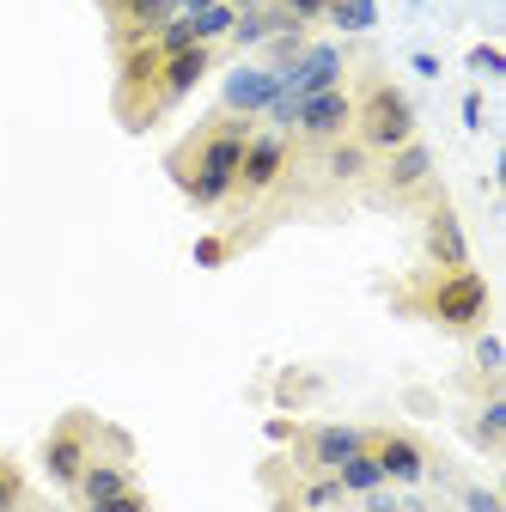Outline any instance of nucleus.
Masks as SVG:
<instances>
[{"instance_id": "nucleus-1", "label": "nucleus", "mask_w": 506, "mask_h": 512, "mask_svg": "<svg viewBox=\"0 0 506 512\" xmlns=\"http://www.w3.org/2000/svg\"><path fill=\"white\" fill-rule=\"evenodd\" d=\"M250 135H257V122H250V116L208 110V116L165 153V171H171V183H177V196L196 208V214H220V208H226Z\"/></svg>"}, {"instance_id": "nucleus-2", "label": "nucleus", "mask_w": 506, "mask_h": 512, "mask_svg": "<svg viewBox=\"0 0 506 512\" xmlns=\"http://www.w3.org/2000/svg\"><path fill=\"white\" fill-rule=\"evenodd\" d=\"M391 305L446 336H476V330H488L494 293H488V275L476 263H464V269H421L415 281H403V293Z\"/></svg>"}, {"instance_id": "nucleus-3", "label": "nucleus", "mask_w": 506, "mask_h": 512, "mask_svg": "<svg viewBox=\"0 0 506 512\" xmlns=\"http://www.w3.org/2000/svg\"><path fill=\"white\" fill-rule=\"evenodd\" d=\"M354 141L372 153V159H385L409 141H421V116L409 104V92L385 74H366L360 92H354Z\"/></svg>"}, {"instance_id": "nucleus-4", "label": "nucleus", "mask_w": 506, "mask_h": 512, "mask_svg": "<svg viewBox=\"0 0 506 512\" xmlns=\"http://www.w3.org/2000/svg\"><path fill=\"white\" fill-rule=\"evenodd\" d=\"M293 159H299V147H293V135H281V128H263L257 122V135L244 141V159H238V177H232V196H226V208H263L275 189L293 177Z\"/></svg>"}, {"instance_id": "nucleus-5", "label": "nucleus", "mask_w": 506, "mask_h": 512, "mask_svg": "<svg viewBox=\"0 0 506 512\" xmlns=\"http://www.w3.org/2000/svg\"><path fill=\"white\" fill-rule=\"evenodd\" d=\"M98 433H104V421H98L92 409H61V415H55V427H49L43 445H37V464H43L49 488L74 494L80 470H86L92 452H98Z\"/></svg>"}, {"instance_id": "nucleus-6", "label": "nucleus", "mask_w": 506, "mask_h": 512, "mask_svg": "<svg viewBox=\"0 0 506 512\" xmlns=\"http://www.w3.org/2000/svg\"><path fill=\"white\" fill-rule=\"evenodd\" d=\"M372 183H378V196H385L391 208H427L433 196H446L427 141H409V147H397L385 159H372Z\"/></svg>"}, {"instance_id": "nucleus-7", "label": "nucleus", "mask_w": 506, "mask_h": 512, "mask_svg": "<svg viewBox=\"0 0 506 512\" xmlns=\"http://www.w3.org/2000/svg\"><path fill=\"white\" fill-rule=\"evenodd\" d=\"M366 445V427L354 421H299L293 439H287V470L299 476H330L342 458H354Z\"/></svg>"}, {"instance_id": "nucleus-8", "label": "nucleus", "mask_w": 506, "mask_h": 512, "mask_svg": "<svg viewBox=\"0 0 506 512\" xmlns=\"http://www.w3.org/2000/svg\"><path fill=\"white\" fill-rule=\"evenodd\" d=\"M287 135H293V147L311 153V159H318L324 147H336V141H348V135H354V86H330V92H318V98H299Z\"/></svg>"}, {"instance_id": "nucleus-9", "label": "nucleus", "mask_w": 506, "mask_h": 512, "mask_svg": "<svg viewBox=\"0 0 506 512\" xmlns=\"http://www.w3.org/2000/svg\"><path fill=\"white\" fill-rule=\"evenodd\" d=\"M366 452L378 458V470H385V488H415L433 470L427 439L409 433V427H366Z\"/></svg>"}, {"instance_id": "nucleus-10", "label": "nucleus", "mask_w": 506, "mask_h": 512, "mask_svg": "<svg viewBox=\"0 0 506 512\" xmlns=\"http://www.w3.org/2000/svg\"><path fill=\"white\" fill-rule=\"evenodd\" d=\"M421 256H427V269H464L470 263V238H464L452 196H433L421 208Z\"/></svg>"}, {"instance_id": "nucleus-11", "label": "nucleus", "mask_w": 506, "mask_h": 512, "mask_svg": "<svg viewBox=\"0 0 506 512\" xmlns=\"http://www.w3.org/2000/svg\"><path fill=\"white\" fill-rule=\"evenodd\" d=\"M98 13L110 25V55L147 43L165 19H177V0H98Z\"/></svg>"}, {"instance_id": "nucleus-12", "label": "nucleus", "mask_w": 506, "mask_h": 512, "mask_svg": "<svg viewBox=\"0 0 506 512\" xmlns=\"http://www.w3.org/2000/svg\"><path fill=\"white\" fill-rule=\"evenodd\" d=\"M330 86H348V61H342L336 43H305L299 61L281 74V92H287V98H318V92H330Z\"/></svg>"}, {"instance_id": "nucleus-13", "label": "nucleus", "mask_w": 506, "mask_h": 512, "mask_svg": "<svg viewBox=\"0 0 506 512\" xmlns=\"http://www.w3.org/2000/svg\"><path fill=\"white\" fill-rule=\"evenodd\" d=\"M275 98H281V74H275V68H263V61H244V68H232V74H226V86H220V110L250 116V122H263Z\"/></svg>"}, {"instance_id": "nucleus-14", "label": "nucleus", "mask_w": 506, "mask_h": 512, "mask_svg": "<svg viewBox=\"0 0 506 512\" xmlns=\"http://www.w3.org/2000/svg\"><path fill=\"white\" fill-rule=\"evenodd\" d=\"M208 74H214V49H208V43H196V49L171 55L165 68H159V80H153V116H171V110H177L189 92H196Z\"/></svg>"}, {"instance_id": "nucleus-15", "label": "nucleus", "mask_w": 506, "mask_h": 512, "mask_svg": "<svg viewBox=\"0 0 506 512\" xmlns=\"http://www.w3.org/2000/svg\"><path fill=\"white\" fill-rule=\"evenodd\" d=\"M470 445L482 458H506V378L500 384H476V409H470Z\"/></svg>"}, {"instance_id": "nucleus-16", "label": "nucleus", "mask_w": 506, "mask_h": 512, "mask_svg": "<svg viewBox=\"0 0 506 512\" xmlns=\"http://www.w3.org/2000/svg\"><path fill=\"white\" fill-rule=\"evenodd\" d=\"M330 476H336V488H342L348 500H360V494H378V488H385V470H378V458L366 452V445H360L354 458H342Z\"/></svg>"}, {"instance_id": "nucleus-17", "label": "nucleus", "mask_w": 506, "mask_h": 512, "mask_svg": "<svg viewBox=\"0 0 506 512\" xmlns=\"http://www.w3.org/2000/svg\"><path fill=\"white\" fill-rule=\"evenodd\" d=\"M318 159H324V177H330V183H360V177H372V153H366L354 135L336 141V147H324Z\"/></svg>"}, {"instance_id": "nucleus-18", "label": "nucleus", "mask_w": 506, "mask_h": 512, "mask_svg": "<svg viewBox=\"0 0 506 512\" xmlns=\"http://www.w3.org/2000/svg\"><path fill=\"white\" fill-rule=\"evenodd\" d=\"M324 25H336V31L360 37V31H372V25H378V0H330Z\"/></svg>"}, {"instance_id": "nucleus-19", "label": "nucleus", "mask_w": 506, "mask_h": 512, "mask_svg": "<svg viewBox=\"0 0 506 512\" xmlns=\"http://www.w3.org/2000/svg\"><path fill=\"white\" fill-rule=\"evenodd\" d=\"M189 25H196V43H226L232 37V25H238V13L226 7V0H214V7H202V13H189Z\"/></svg>"}, {"instance_id": "nucleus-20", "label": "nucleus", "mask_w": 506, "mask_h": 512, "mask_svg": "<svg viewBox=\"0 0 506 512\" xmlns=\"http://www.w3.org/2000/svg\"><path fill=\"white\" fill-rule=\"evenodd\" d=\"M25 494H31L25 464H19L13 452H0V512H19V506H25Z\"/></svg>"}, {"instance_id": "nucleus-21", "label": "nucleus", "mask_w": 506, "mask_h": 512, "mask_svg": "<svg viewBox=\"0 0 506 512\" xmlns=\"http://www.w3.org/2000/svg\"><path fill=\"white\" fill-rule=\"evenodd\" d=\"M470 342H476V384H500V336L476 330ZM476 384H470V391H476Z\"/></svg>"}, {"instance_id": "nucleus-22", "label": "nucleus", "mask_w": 506, "mask_h": 512, "mask_svg": "<svg viewBox=\"0 0 506 512\" xmlns=\"http://www.w3.org/2000/svg\"><path fill=\"white\" fill-rule=\"evenodd\" d=\"M80 512H153V494L135 482V488H122V494H110V500H98V506H80Z\"/></svg>"}, {"instance_id": "nucleus-23", "label": "nucleus", "mask_w": 506, "mask_h": 512, "mask_svg": "<svg viewBox=\"0 0 506 512\" xmlns=\"http://www.w3.org/2000/svg\"><path fill=\"white\" fill-rule=\"evenodd\" d=\"M275 7L299 25V31H311V25H324V13H330V0H275Z\"/></svg>"}, {"instance_id": "nucleus-24", "label": "nucleus", "mask_w": 506, "mask_h": 512, "mask_svg": "<svg viewBox=\"0 0 506 512\" xmlns=\"http://www.w3.org/2000/svg\"><path fill=\"white\" fill-rule=\"evenodd\" d=\"M470 68L488 74V80H506V55H500L494 43H476V49H470Z\"/></svg>"}, {"instance_id": "nucleus-25", "label": "nucleus", "mask_w": 506, "mask_h": 512, "mask_svg": "<svg viewBox=\"0 0 506 512\" xmlns=\"http://www.w3.org/2000/svg\"><path fill=\"white\" fill-rule=\"evenodd\" d=\"M458 500H464V512H500V494L482 482H458Z\"/></svg>"}, {"instance_id": "nucleus-26", "label": "nucleus", "mask_w": 506, "mask_h": 512, "mask_svg": "<svg viewBox=\"0 0 506 512\" xmlns=\"http://www.w3.org/2000/svg\"><path fill=\"white\" fill-rule=\"evenodd\" d=\"M293 427H299V421H287V415H275V421H269V439H275V445H287V439H293Z\"/></svg>"}, {"instance_id": "nucleus-27", "label": "nucleus", "mask_w": 506, "mask_h": 512, "mask_svg": "<svg viewBox=\"0 0 506 512\" xmlns=\"http://www.w3.org/2000/svg\"><path fill=\"white\" fill-rule=\"evenodd\" d=\"M19 512H49V500H37V494H25V506Z\"/></svg>"}, {"instance_id": "nucleus-28", "label": "nucleus", "mask_w": 506, "mask_h": 512, "mask_svg": "<svg viewBox=\"0 0 506 512\" xmlns=\"http://www.w3.org/2000/svg\"><path fill=\"white\" fill-rule=\"evenodd\" d=\"M415 512H439V506H415Z\"/></svg>"}, {"instance_id": "nucleus-29", "label": "nucleus", "mask_w": 506, "mask_h": 512, "mask_svg": "<svg viewBox=\"0 0 506 512\" xmlns=\"http://www.w3.org/2000/svg\"><path fill=\"white\" fill-rule=\"evenodd\" d=\"M49 512H61V506H49Z\"/></svg>"}]
</instances>
